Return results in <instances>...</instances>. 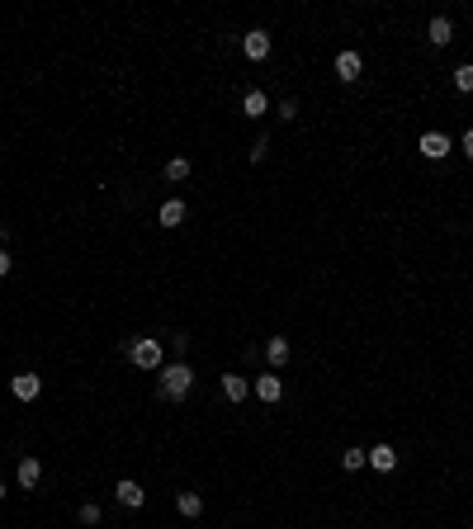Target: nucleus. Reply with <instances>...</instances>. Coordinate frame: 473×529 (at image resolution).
I'll return each instance as SVG.
<instances>
[{
    "label": "nucleus",
    "mask_w": 473,
    "mask_h": 529,
    "mask_svg": "<svg viewBox=\"0 0 473 529\" xmlns=\"http://www.w3.org/2000/svg\"><path fill=\"white\" fill-rule=\"evenodd\" d=\"M189 388H194V369H189L185 359H175V364H166V369H161V397H166V402L189 397Z\"/></svg>",
    "instance_id": "f257e3e1"
},
{
    "label": "nucleus",
    "mask_w": 473,
    "mask_h": 529,
    "mask_svg": "<svg viewBox=\"0 0 473 529\" xmlns=\"http://www.w3.org/2000/svg\"><path fill=\"white\" fill-rule=\"evenodd\" d=\"M128 359H133L138 369H161V341H147V336H138V341L128 345Z\"/></svg>",
    "instance_id": "f03ea898"
},
{
    "label": "nucleus",
    "mask_w": 473,
    "mask_h": 529,
    "mask_svg": "<svg viewBox=\"0 0 473 529\" xmlns=\"http://www.w3.org/2000/svg\"><path fill=\"white\" fill-rule=\"evenodd\" d=\"M251 392H256V397H261V402H265V406H275V402H280V397H284V383H280V374L270 369V374H261V378H256V383H251Z\"/></svg>",
    "instance_id": "7ed1b4c3"
},
{
    "label": "nucleus",
    "mask_w": 473,
    "mask_h": 529,
    "mask_svg": "<svg viewBox=\"0 0 473 529\" xmlns=\"http://www.w3.org/2000/svg\"><path fill=\"white\" fill-rule=\"evenodd\" d=\"M241 52H246L251 62H265V57H270V33L265 29H251L246 38H241Z\"/></svg>",
    "instance_id": "20e7f679"
},
{
    "label": "nucleus",
    "mask_w": 473,
    "mask_h": 529,
    "mask_svg": "<svg viewBox=\"0 0 473 529\" xmlns=\"http://www.w3.org/2000/svg\"><path fill=\"white\" fill-rule=\"evenodd\" d=\"M417 147H421L426 161H445V156H450V138H445V133H421Z\"/></svg>",
    "instance_id": "39448f33"
},
{
    "label": "nucleus",
    "mask_w": 473,
    "mask_h": 529,
    "mask_svg": "<svg viewBox=\"0 0 473 529\" xmlns=\"http://www.w3.org/2000/svg\"><path fill=\"white\" fill-rule=\"evenodd\" d=\"M38 388H43V383H38V374H15V378H10V392H15L19 402H33V397H38Z\"/></svg>",
    "instance_id": "423d86ee"
},
{
    "label": "nucleus",
    "mask_w": 473,
    "mask_h": 529,
    "mask_svg": "<svg viewBox=\"0 0 473 529\" xmlns=\"http://www.w3.org/2000/svg\"><path fill=\"white\" fill-rule=\"evenodd\" d=\"M114 497H119V501H124V506H128V511H138V506H142V501H147V492H142V487H138V482H133V478H124V482H119V487H114Z\"/></svg>",
    "instance_id": "0eeeda50"
},
{
    "label": "nucleus",
    "mask_w": 473,
    "mask_h": 529,
    "mask_svg": "<svg viewBox=\"0 0 473 529\" xmlns=\"http://www.w3.org/2000/svg\"><path fill=\"white\" fill-rule=\"evenodd\" d=\"M360 71H364L360 52H350V47H346V52L336 57V76H341V80H355V76H360Z\"/></svg>",
    "instance_id": "6e6552de"
},
{
    "label": "nucleus",
    "mask_w": 473,
    "mask_h": 529,
    "mask_svg": "<svg viewBox=\"0 0 473 529\" xmlns=\"http://www.w3.org/2000/svg\"><path fill=\"white\" fill-rule=\"evenodd\" d=\"M265 109H270V95L265 90H246V95H241V114H246V118H261Z\"/></svg>",
    "instance_id": "1a4fd4ad"
},
{
    "label": "nucleus",
    "mask_w": 473,
    "mask_h": 529,
    "mask_svg": "<svg viewBox=\"0 0 473 529\" xmlns=\"http://www.w3.org/2000/svg\"><path fill=\"white\" fill-rule=\"evenodd\" d=\"M369 468H378V473H393V468H397L393 444H374V449H369Z\"/></svg>",
    "instance_id": "9d476101"
},
{
    "label": "nucleus",
    "mask_w": 473,
    "mask_h": 529,
    "mask_svg": "<svg viewBox=\"0 0 473 529\" xmlns=\"http://www.w3.org/2000/svg\"><path fill=\"white\" fill-rule=\"evenodd\" d=\"M265 359H270V369L280 374L284 364H289V341H284V336H275V341H265Z\"/></svg>",
    "instance_id": "9b49d317"
},
{
    "label": "nucleus",
    "mask_w": 473,
    "mask_h": 529,
    "mask_svg": "<svg viewBox=\"0 0 473 529\" xmlns=\"http://www.w3.org/2000/svg\"><path fill=\"white\" fill-rule=\"evenodd\" d=\"M426 38H431L436 47H445L450 38H455V24H450L445 15H436V19H431V29H426Z\"/></svg>",
    "instance_id": "f8f14e48"
},
{
    "label": "nucleus",
    "mask_w": 473,
    "mask_h": 529,
    "mask_svg": "<svg viewBox=\"0 0 473 529\" xmlns=\"http://www.w3.org/2000/svg\"><path fill=\"white\" fill-rule=\"evenodd\" d=\"M246 392H251V383H246V378H236V374H222V397H227V402H241Z\"/></svg>",
    "instance_id": "ddd939ff"
},
{
    "label": "nucleus",
    "mask_w": 473,
    "mask_h": 529,
    "mask_svg": "<svg viewBox=\"0 0 473 529\" xmlns=\"http://www.w3.org/2000/svg\"><path fill=\"white\" fill-rule=\"evenodd\" d=\"M19 487H38V478H43V463L38 458H19Z\"/></svg>",
    "instance_id": "4468645a"
},
{
    "label": "nucleus",
    "mask_w": 473,
    "mask_h": 529,
    "mask_svg": "<svg viewBox=\"0 0 473 529\" xmlns=\"http://www.w3.org/2000/svg\"><path fill=\"white\" fill-rule=\"evenodd\" d=\"M175 506H180V515H189V520H199V515H204V497H199V492H180Z\"/></svg>",
    "instance_id": "2eb2a0df"
},
{
    "label": "nucleus",
    "mask_w": 473,
    "mask_h": 529,
    "mask_svg": "<svg viewBox=\"0 0 473 529\" xmlns=\"http://www.w3.org/2000/svg\"><path fill=\"white\" fill-rule=\"evenodd\" d=\"M180 222H185V203L166 199V203H161V227H180Z\"/></svg>",
    "instance_id": "dca6fc26"
},
{
    "label": "nucleus",
    "mask_w": 473,
    "mask_h": 529,
    "mask_svg": "<svg viewBox=\"0 0 473 529\" xmlns=\"http://www.w3.org/2000/svg\"><path fill=\"white\" fill-rule=\"evenodd\" d=\"M166 180H171V185L189 180V161H185V156H171V161H166Z\"/></svg>",
    "instance_id": "f3484780"
},
{
    "label": "nucleus",
    "mask_w": 473,
    "mask_h": 529,
    "mask_svg": "<svg viewBox=\"0 0 473 529\" xmlns=\"http://www.w3.org/2000/svg\"><path fill=\"white\" fill-rule=\"evenodd\" d=\"M369 463V449H346L341 454V468H346V473H355V468H364Z\"/></svg>",
    "instance_id": "a211bd4d"
},
{
    "label": "nucleus",
    "mask_w": 473,
    "mask_h": 529,
    "mask_svg": "<svg viewBox=\"0 0 473 529\" xmlns=\"http://www.w3.org/2000/svg\"><path fill=\"white\" fill-rule=\"evenodd\" d=\"M455 90H464V95H473V62H464V66H455Z\"/></svg>",
    "instance_id": "6ab92c4d"
},
{
    "label": "nucleus",
    "mask_w": 473,
    "mask_h": 529,
    "mask_svg": "<svg viewBox=\"0 0 473 529\" xmlns=\"http://www.w3.org/2000/svg\"><path fill=\"white\" fill-rule=\"evenodd\" d=\"M100 506H95V501H85V506H80V525H100Z\"/></svg>",
    "instance_id": "aec40b11"
},
{
    "label": "nucleus",
    "mask_w": 473,
    "mask_h": 529,
    "mask_svg": "<svg viewBox=\"0 0 473 529\" xmlns=\"http://www.w3.org/2000/svg\"><path fill=\"white\" fill-rule=\"evenodd\" d=\"M280 118L284 123H294V118H299V99H280Z\"/></svg>",
    "instance_id": "412c9836"
},
{
    "label": "nucleus",
    "mask_w": 473,
    "mask_h": 529,
    "mask_svg": "<svg viewBox=\"0 0 473 529\" xmlns=\"http://www.w3.org/2000/svg\"><path fill=\"white\" fill-rule=\"evenodd\" d=\"M265 152H270V138H256V147H251V161H261Z\"/></svg>",
    "instance_id": "4be33fe9"
},
{
    "label": "nucleus",
    "mask_w": 473,
    "mask_h": 529,
    "mask_svg": "<svg viewBox=\"0 0 473 529\" xmlns=\"http://www.w3.org/2000/svg\"><path fill=\"white\" fill-rule=\"evenodd\" d=\"M5 274H10V250L0 246V279H5Z\"/></svg>",
    "instance_id": "5701e85b"
},
{
    "label": "nucleus",
    "mask_w": 473,
    "mask_h": 529,
    "mask_svg": "<svg viewBox=\"0 0 473 529\" xmlns=\"http://www.w3.org/2000/svg\"><path fill=\"white\" fill-rule=\"evenodd\" d=\"M464 156H469V161H473V128H469V133H464Z\"/></svg>",
    "instance_id": "b1692460"
},
{
    "label": "nucleus",
    "mask_w": 473,
    "mask_h": 529,
    "mask_svg": "<svg viewBox=\"0 0 473 529\" xmlns=\"http://www.w3.org/2000/svg\"><path fill=\"white\" fill-rule=\"evenodd\" d=\"M0 497H5V482H0Z\"/></svg>",
    "instance_id": "393cba45"
}]
</instances>
